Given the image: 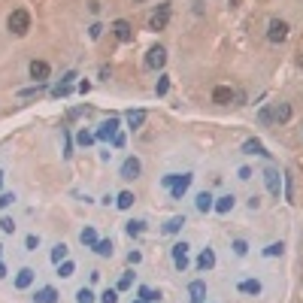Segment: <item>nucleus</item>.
Listing matches in <instances>:
<instances>
[{
    "mask_svg": "<svg viewBox=\"0 0 303 303\" xmlns=\"http://www.w3.org/2000/svg\"><path fill=\"white\" fill-rule=\"evenodd\" d=\"M27 27H30V15H27V9H15L12 15H9V30L12 33H27Z\"/></svg>",
    "mask_w": 303,
    "mask_h": 303,
    "instance_id": "f257e3e1",
    "label": "nucleus"
},
{
    "mask_svg": "<svg viewBox=\"0 0 303 303\" xmlns=\"http://www.w3.org/2000/svg\"><path fill=\"white\" fill-rule=\"evenodd\" d=\"M285 36H288V24H285L282 18H273L270 27H267V40H270V43H282Z\"/></svg>",
    "mask_w": 303,
    "mask_h": 303,
    "instance_id": "f03ea898",
    "label": "nucleus"
},
{
    "mask_svg": "<svg viewBox=\"0 0 303 303\" xmlns=\"http://www.w3.org/2000/svg\"><path fill=\"white\" fill-rule=\"evenodd\" d=\"M167 21H170V3H161V9L149 18V27H152V30H164Z\"/></svg>",
    "mask_w": 303,
    "mask_h": 303,
    "instance_id": "7ed1b4c3",
    "label": "nucleus"
},
{
    "mask_svg": "<svg viewBox=\"0 0 303 303\" xmlns=\"http://www.w3.org/2000/svg\"><path fill=\"white\" fill-rule=\"evenodd\" d=\"M191 173H182V176H176V182H173V188H170V194H173V200H182V194L188 191V185H191Z\"/></svg>",
    "mask_w": 303,
    "mask_h": 303,
    "instance_id": "20e7f679",
    "label": "nucleus"
},
{
    "mask_svg": "<svg viewBox=\"0 0 303 303\" xmlns=\"http://www.w3.org/2000/svg\"><path fill=\"white\" fill-rule=\"evenodd\" d=\"M264 182H267V191L273 194V197H279V191H282V179H279V170H264Z\"/></svg>",
    "mask_w": 303,
    "mask_h": 303,
    "instance_id": "39448f33",
    "label": "nucleus"
},
{
    "mask_svg": "<svg viewBox=\"0 0 303 303\" xmlns=\"http://www.w3.org/2000/svg\"><path fill=\"white\" fill-rule=\"evenodd\" d=\"M97 140H116L119 137V119H109V122H103L100 128H97V134H94Z\"/></svg>",
    "mask_w": 303,
    "mask_h": 303,
    "instance_id": "423d86ee",
    "label": "nucleus"
},
{
    "mask_svg": "<svg viewBox=\"0 0 303 303\" xmlns=\"http://www.w3.org/2000/svg\"><path fill=\"white\" fill-rule=\"evenodd\" d=\"M173 264H176L179 270L188 267V243H176L173 246Z\"/></svg>",
    "mask_w": 303,
    "mask_h": 303,
    "instance_id": "0eeeda50",
    "label": "nucleus"
},
{
    "mask_svg": "<svg viewBox=\"0 0 303 303\" xmlns=\"http://www.w3.org/2000/svg\"><path fill=\"white\" fill-rule=\"evenodd\" d=\"M30 79L46 82V79H49V64H46V61H30Z\"/></svg>",
    "mask_w": 303,
    "mask_h": 303,
    "instance_id": "6e6552de",
    "label": "nucleus"
},
{
    "mask_svg": "<svg viewBox=\"0 0 303 303\" xmlns=\"http://www.w3.org/2000/svg\"><path fill=\"white\" fill-rule=\"evenodd\" d=\"M164 61H167V52H164L161 46H155V49H149V58H146V64H149L152 70H158V67H164Z\"/></svg>",
    "mask_w": 303,
    "mask_h": 303,
    "instance_id": "1a4fd4ad",
    "label": "nucleus"
},
{
    "mask_svg": "<svg viewBox=\"0 0 303 303\" xmlns=\"http://www.w3.org/2000/svg\"><path fill=\"white\" fill-rule=\"evenodd\" d=\"M112 30H116V36H119L122 43H131V40H134V30H131V24H128L125 18H119L116 24H112Z\"/></svg>",
    "mask_w": 303,
    "mask_h": 303,
    "instance_id": "9d476101",
    "label": "nucleus"
},
{
    "mask_svg": "<svg viewBox=\"0 0 303 303\" xmlns=\"http://www.w3.org/2000/svg\"><path fill=\"white\" fill-rule=\"evenodd\" d=\"M140 170H143V167H140V161H137V158H128V161L122 164V179H137V176H140Z\"/></svg>",
    "mask_w": 303,
    "mask_h": 303,
    "instance_id": "9b49d317",
    "label": "nucleus"
},
{
    "mask_svg": "<svg viewBox=\"0 0 303 303\" xmlns=\"http://www.w3.org/2000/svg\"><path fill=\"white\" fill-rule=\"evenodd\" d=\"M243 152H246V155H270V152H264V143H261V140H255V137L243 143Z\"/></svg>",
    "mask_w": 303,
    "mask_h": 303,
    "instance_id": "f8f14e48",
    "label": "nucleus"
},
{
    "mask_svg": "<svg viewBox=\"0 0 303 303\" xmlns=\"http://www.w3.org/2000/svg\"><path fill=\"white\" fill-rule=\"evenodd\" d=\"M188 294H191V303H203V297H206V285L197 279V282L188 285Z\"/></svg>",
    "mask_w": 303,
    "mask_h": 303,
    "instance_id": "ddd939ff",
    "label": "nucleus"
},
{
    "mask_svg": "<svg viewBox=\"0 0 303 303\" xmlns=\"http://www.w3.org/2000/svg\"><path fill=\"white\" fill-rule=\"evenodd\" d=\"M197 267H200V270H212V267H215V252H212V249H203V252H200Z\"/></svg>",
    "mask_w": 303,
    "mask_h": 303,
    "instance_id": "4468645a",
    "label": "nucleus"
},
{
    "mask_svg": "<svg viewBox=\"0 0 303 303\" xmlns=\"http://www.w3.org/2000/svg\"><path fill=\"white\" fill-rule=\"evenodd\" d=\"M58 300V291L55 288H40L33 294V303H55Z\"/></svg>",
    "mask_w": 303,
    "mask_h": 303,
    "instance_id": "2eb2a0df",
    "label": "nucleus"
},
{
    "mask_svg": "<svg viewBox=\"0 0 303 303\" xmlns=\"http://www.w3.org/2000/svg\"><path fill=\"white\" fill-rule=\"evenodd\" d=\"M212 100H215V103H231V100H234V91L227 88V85H218V88L212 91Z\"/></svg>",
    "mask_w": 303,
    "mask_h": 303,
    "instance_id": "dca6fc26",
    "label": "nucleus"
},
{
    "mask_svg": "<svg viewBox=\"0 0 303 303\" xmlns=\"http://www.w3.org/2000/svg\"><path fill=\"white\" fill-rule=\"evenodd\" d=\"M212 209H215V212H221V215H224V212H231V209H234V194H224V197H218V203H215Z\"/></svg>",
    "mask_w": 303,
    "mask_h": 303,
    "instance_id": "f3484780",
    "label": "nucleus"
},
{
    "mask_svg": "<svg viewBox=\"0 0 303 303\" xmlns=\"http://www.w3.org/2000/svg\"><path fill=\"white\" fill-rule=\"evenodd\" d=\"M30 282H33V270H30V267L18 270V276H15V288H27Z\"/></svg>",
    "mask_w": 303,
    "mask_h": 303,
    "instance_id": "a211bd4d",
    "label": "nucleus"
},
{
    "mask_svg": "<svg viewBox=\"0 0 303 303\" xmlns=\"http://www.w3.org/2000/svg\"><path fill=\"white\" fill-rule=\"evenodd\" d=\"M143 122H146V112H143V109H131V112H128V125H131V128H140Z\"/></svg>",
    "mask_w": 303,
    "mask_h": 303,
    "instance_id": "6ab92c4d",
    "label": "nucleus"
},
{
    "mask_svg": "<svg viewBox=\"0 0 303 303\" xmlns=\"http://www.w3.org/2000/svg\"><path fill=\"white\" fill-rule=\"evenodd\" d=\"M240 291L243 294H261V282L258 279H246V282H240Z\"/></svg>",
    "mask_w": 303,
    "mask_h": 303,
    "instance_id": "aec40b11",
    "label": "nucleus"
},
{
    "mask_svg": "<svg viewBox=\"0 0 303 303\" xmlns=\"http://www.w3.org/2000/svg\"><path fill=\"white\" fill-rule=\"evenodd\" d=\"M79 240H82V246H97V234H94V227H85V231L79 234Z\"/></svg>",
    "mask_w": 303,
    "mask_h": 303,
    "instance_id": "412c9836",
    "label": "nucleus"
},
{
    "mask_svg": "<svg viewBox=\"0 0 303 303\" xmlns=\"http://www.w3.org/2000/svg\"><path fill=\"white\" fill-rule=\"evenodd\" d=\"M212 206H215V203H212V194H206V191L197 194V209H200V212H209Z\"/></svg>",
    "mask_w": 303,
    "mask_h": 303,
    "instance_id": "4be33fe9",
    "label": "nucleus"
},
{
    "mask_svg": "<svg viewBox=\"0 0 303 303\" xmlns=\"http://www.w3.org/2000/svg\"><path fill=\"white\" fill-rule=\"evenodd\" d=\"M182 224H185V215H176V218H170V221L164 224V234H176Z\"/></svg>",
    "mask_w": 303,
    "mask_h": 303,
    "instance_id": "5701e85b",
    "label": "nucleus"
},
{
    "mask_svg": "<svg viewBox=\"0 0 303 303\" xmlns=\"http://www.w3.org/2000/svg\"><path fill=\"white\" fill-rule=\"evenodd\" d=\"M273 116H276V122H288V119H291V106H288V103H279Z\"/></svg>",
    "mask_w": 303,
    "mask_h": 303,
    "instance_id": "b1692460",
    "label": "nucleus"
},
{
    "mask_svg": "<svg viewBox=\"0 0 303 303\" xmlns=\"http://www.w3.org/2000/svg\"><path fill=\"white\" fill-rule=\"evenodd\" d=\"M134 200H137V197H134V194H131V191H122V194H119V200H116V203H119V209H131V206H134Z\"/></svg>",
    "mask_w": 303,
    "mask_h": 303,
    "instance_id": "393cba45",
    "label": "nucleus"
},
{
    "mask_svg": "<svg viewBox=\"0 0 303 303\" xmlns=\"http://www.w3.org/2000/svg\"><path fill=\"white\" fill-rule=\"evenodd\" d=\"M94 252H97L100 258H109V255H112V243H109V240H97V246H94Z\"/></svg>",
    "mask_w": 303,
    "mask_h": 303,
    "instance_id": "a878e982",
    "label": "nucleus"
},
{
    "mask_svg": "<svg viewBox=\"0 0 303 303\" xmlns=\"http://www.w3.org/2000/svg\"><path fill=\"white\" fill-rule=\"evenodd\" d=\"M46 91V85L43 82H36L33 88H24V91H18V97H36V94H43Z\"/></svg>",
    "mask_w": 303,
    "mask_h": 303,
    "instance_id": "bb28decb",
    "label": "nucleus"
},
{
    "mask_svg": "<svg viewBox=\"0 0 303 303\" xmlns=\"http://www.w3.org/2000/svg\"><path fill=\"white\" fill-rule=\"evenodd\" d=\"M64 258H67V246L61 243V246H55V249H52V264H61Z\"/></svg>",
    "mask_w": 303,
    "mask_h": 303,
    "instance_id": "cd10ccee",
    "label": "nucleus"
},
{
    "mask_svg": "<svg viewBox=\"0 0 303 303\" xmlns=\"http://www.w3.org/2000/svg\"><path fill=\"white\" fill-rule=\"evenodd\" d=\"M143 227H146V221H128V237H140Z\"/></svg>",
    "mask_w": 303,
    "mask_h": 303,
    "instance_id": "c85d7f7f",
    "label": "nucleus"
},
{
    "mask_svg": "<svg viewBox=\"0 0 303 303\" xmlns=\"http://www.w3.org/2000/svg\"><path fill=\"white\" fill-rule=\"evenodd\" d=\"M97 137L94 134H88V131H79V134H76V143H79V146H91Z\"/></svg>",
    "mask_w": 303,
    "mask_h": 303,
    "instance_id": "c756f323",
    "label": "nucleus"
},
{
    "mask_svg": "<svg viewBox=\"0 0 303 303\" xmlns=\"http://www.w3.org/2000/svg\"><path fill=\"white\" fill-rule=\"evenodd\" d=\"M76 300H79V303H94L91 288H79V291H76Z\"/></svg>",
    "mask_w": 303,
    "mask_h": 303,
    "instance_id": "7c9ffc66",
    "label": "nucleus"
},
{
    "mask_svg": "<svg viewBox=\"0 0 303 303\" xmlns=\"http://www.w3.org/2000/svg\"><path fill=\"white\" fill-rule=\"evenodd\" d=\"M73 270H76V264L73 261H64V264H58V273L67 279V276H73Z\"/></svg>",
    "mask_w": 303,
    "mask_h": 303,
    "instance_id": "2f4dec72",
    "label": "nucleus"
},
{
    "mask_svg": "<svg viewBox=\"0 0 303 303\" xmlns=\"http://www.w3.org/2000/svg\"><path fill=\"white\" fill-rule=\"evenodd\" d=\"M100 303H119V291H112V288L103 291V294H100Z\"/></svg>",
    "mask_w": 303,
    "mask_h": 303,
    "instance_id": "473e14b6",
    "label": "nucleus"
},
{
    "mask_svg": "<svg viewBox=\"0 0 303 303\" xmlns=\"http://www.w3.org/2000/svg\"><path fill=\"white\" fill-rule=\"evenodd\" d=\"M167 88H170V79H167V76H161V79H158V85H155L158 97H164V94H167Z\"/></svg>",
    "mask_w": 303,
    "mask_h": 303,
    "instance_id": "72a5a7b5",
    "label": "nucleus"
},
{
    "mask_svg": "<svg viewBox=\"0 0 303 303\" xmlns=\"http://www.w3.org/2000/svg\"><path fill=\"white\" fill-rule=\"evenodd\" d=\"M282 243H273V246H267V249H264V255H267V258H276V255H282Z\"/></svg>",
    "mask_w": 303,
    "mask_h": 303,
    "instance_id": "f704fd0d",
    "label": "nucleus"
},
{
    "mask_svg": "<svg viewBox=\"0 0 303 303\" xmlns=\"http://www.w3.org/2000/svg\"><path fill=\"white\" fill-rule=\"evenodd\" d=\"M0 231H3V234H12V231H15V221H12V218H0Z\"/></svg>",
    "mask_w": 303,
    "mask_h": 303,
    "instance_id": "c9c22d12",
    "label": "nucleus"
},
{
    "mask_svg": "<svg viewBox=\"0 0 303 303\" xmlns=\"http://www.w3.org/2000/svg\"><path fill=\"white\" fill-rule=\"evenodd\" d=\"M52 94H55V97H67V94H70V85H67V82H61V85H55V88H52Z\"/></svg>",
    "mask_w": 303,
    "mask_h": 303,
    "instance_id": "e433bc0d",
    "label": "nucleus"
},
{
    "mask_svg": "<svg viewBox=\"0 0 303 303\" xmlns=\"http://www.w3.org/2000/svg\"><path fill=\"white\" fill-rule=\"evenodd\" d=\"M155 297H158V294L152 291V288H140V300H146V303H149V300H155Z\"/></svg>",
    "mask_w": 303,
    "mask_h": 303,
    "instance_id": "4c0bfd02",
    "label": "nucleus"
},
{
    "mask_svg": "<svg viewBox=\"0 0 303 303\" xmlns=\"http://www.w3.org/2000/svg\"><path fill=\"white\" fill-rule=\"evenodd\" d=\"M24 246H27V252H36V246H40V240H36V237L30 234V237L24 240Z\"/></svg>",
    "mask_w": 303,
    "mask_h": 303,
    "instance_id": "58836bf2",
    "label": "nucleus"
},
{
    "mask_svg": "<svg viewBox=\"0 0 303 303\" xmlns=\"http://www.w3.org/2000/svg\"><path fill=\"white\" fill-rule=\"evenodd\" d=\"M234 252H237V255H246V252H249L246 240H237V243H234Z\"/></svg>",
    "mask_w": 303,
    "mask_h": 303,
    "instance_id": "ea45409f",
    "label": "nucleus"
},
{
    "mask_svg": "<svg viewBox=\"0 0 303 303\" xmlns=\"http://www.w3.org/2000/svg\"><path fill=\"white\" fill-rule=\"evenodd\" d=\"M131 282H134V276L128 273V276H122V282H119V291H125V288H131Z\"/></svg>",
    "mask_w": 303,
    "mask_h": 303,
    "instance_id": "a19ab883",
    "label": "nucleus"
},
{
    "mask_svg": "<svg viewBox=\"0 0 303 303\" xmlns=\"http://www.w3.org/2000/svg\"><path fill=\"white\" fill-rule=\"evenodd\" d=\"M12 200H15V197H12V194H0V209H6V206H9V203H12Z\"/></svg>",
    "mask_w": 303,
    "mask_h": 303,
    "instance_id": "79ce46f5",
    "label": "nucleus"
},
{
    "mask_svg": "<svg viewBox=\"0 0 303 303\" xmlns=\"http://www.w3.org/2000/svg\"><path fill=\"white\" fill-rule=\"evenodd\" d=\"M270 119H273V112H270V109H261V122H264V125H267Z\"/></svg>",
    "mask_w": 303,
    "mask_h": 303,
    "instance_id": "37998d69",
    "label": "nucleus"
},
{
    "mask_svg": "<svg viewBox=\"0 0 303 303\" xmlns=\"http://www.w3.org/2000/svg\"><path fill=\"white\" fill-rule=\"evenodd\" d=\"M100 30H103L100 24H91V30H88V33H91V40H97V36H100Z\"/></svg>",
    "mask_w": 303,
    "mask_h": 303,
    "instance_id": "c03bdc74",
    "label": "nucleus"
},
{
    "mask_svg": "<svg viewBox=\"0 0 303 303\" xmlns=\"http://www.w3.org/2000/svg\"><path fill=\"white\" fill-rule=\"evenodd\" d=\"M112 146H116V149H122V146H125V134H119L116 140H112Z\"/></svg>",
    "mask_w": 303,
    "mask_h": 303,
    "instance_id": "a18cd8bd",
    "label": "nucleus"
},
{
    "mask_svg": "<svg viewBox=\"0 0 303 303\" xmlns=\"http://www.w3.org/2000/svg\"><path fill=\"white\" fill-rule=\"evenodd\" d=\"M140 258H143L140 252H131V255H128V261H131V264H140Z\"/></svg>",
    "mask_w": 303,
    "mask_h": 303,
    "instance_id": "49530a36",
    "label": "nucleus"
},
{
    "mask_svg": "<svg viewBox=\"0 0 303 303\" xmlns=\"http://www.w3.org/2000/svg\"><path fill=\"white\" fill-rule=\"evenodd\" d=\"M6 276V267H3V264H0V279H3Z\"/></svg>",
    "mask_w": 303,
    "mask_h": 303,
    "instance_id": "de8ad7c7",
    "label": "nucleus"
},
{
    "mask_svg": "<svg viewBox=\"0 0 303 303\" xmlns=\"http://www.w3.org/2000/svg\"><path fill=\"white\" fill-rule=\"evenodd\" d=\"M0 185H3V173H0Z\"/></svg>",
    "mask_w": 303,
    "mask_h": 303,
    "instance_id": "09e8293b",
    "label": "nucleus"
},
{
    "mask_svg": "<svg viewBox=\"0 0 303 303\" xmlns=\"http://www.w3.org/2000/svg\"><path fill=\"white\" fill-rule=\"evenodd\" d=\"M137 303H146V300H137Z\"/></svg>",
    "mask_w": 303,
    "mask_h": 303,
    "instance_id": "8fccbe9b",
    "label": "nucleus"
},
{
    "mask_svg": "<svg viewBox=\"0 0 303 303\" xmlns=\"http://www.w3.org/2000/svg\"><path fill=\"white\" fill-rule=\"evenodd\" d=\"M137 3H143V0H137Z\"/></svg>",
    "mask_w": 303,
    "mask_h": 303,
    "instance_id": "3c124183",
    "label": "nucleus"
}]
</instances>
